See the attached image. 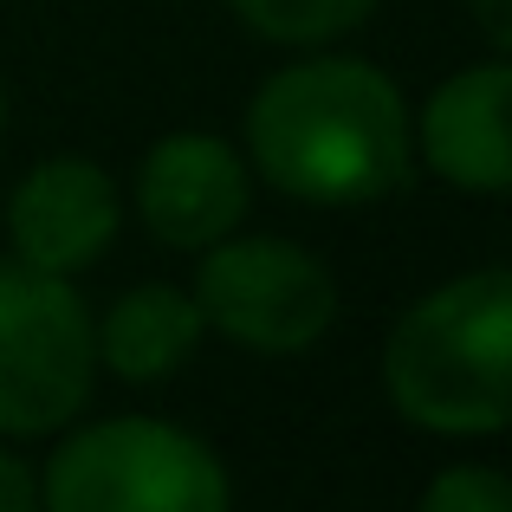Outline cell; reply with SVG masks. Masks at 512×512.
<instances>
[{"mask_svg": "<svg viewBox=\"0 0 512 512\" xmlns=\"http://www.w3.org/2000/svg\"><path fill=\"white\" fill-rule=\"evenodd\" d=\"M247 143L266 182L318 208L383 201L409 175L402 91L363 59H305L266 78L247 111Z\"/></svg>", "mask_w": 512, "mask_h": 512, "instance_id": "6da1fadb", "label": "cell"}, {"mask_svg": "<svg viewBox=\"0 0 512 512\" xmlns=\"http://www.w3.org/2000/svg\"><path fill=\"white\" fill-rule=\"evenodd\" d=\"M506 370H512V279L500 266L428 292L396 325L383 357L396 409L435 435L506 428L512 415Z\"/></svg>", "mask_w": 512, "mask_h": 512, "instance_id": "7a4b0ae2", "label": "cell"}, {"mask_svg": "<svg viewBox=\"0 0 512 512\" xmlns=\"http://www.w3.org/2000/svg\"><path fill=\"white\" fill-rule=\"evenodd\" d=\"M46 512H227V474L169 422H98L46 474Z\"/></svg>", "mask_w": 512, "mask_h": 512, "instance_id": "3957f363", "label": "cell"}, {"mask_svg": "<svg viewBox=\"0 0 512 512\" xmlns=\"http://www.w3.org/2000/svg\"><path fill=\"white\" fill-rule=\"evenodd\" d=\"M91 363L98 331L65 273L0 266V435H46L78 415Z\"/></svg>", "mask_w": 512, "mask_h": 512, "instance_id": "277c9868", "label": "cell"}, {"mask_svg": "<svg viewBox=\"0 0 512 512\" xmlns=\"http://www.w3.org/2000/svg\"><path fill=\"white\" fill-rule=\"evenodd\" d=\"M195 312L234 344L286 357L331 331L338 286L292 240H214L195 279Z\"/></svg>", "mask_w": 512, "mask_h": 512, "instance_id": "5b68a950", "label": "cell"}, {"mask_svg": "<svg viewBox=\"0 0 512 512\" xmlns=\"http://www.w3.org/2000/svg\"><path fill=\"white\" fill-rule=\"evenodd\" d=\"M137 208L163 247H214L247 214V163L221 137H163L137 175Z\"/></svg>", "mask_w": 512, "mask_h": 512, "instance_id": "8992f818", "label": "cell"}, {"mask_svg": "<svg viewBox=\"0 0 512 512\" xmlns=\"http://www.w3.org/2000/svg\"><path fill=\"white\" fill-rule=\"evenodd\" d=\"M13 247H20L26 266L39 273H72V266H91L117 234V188L98 163H78V156H59V163H39L13 188Z\"/></svg>", "mask_w": 512, "mask_h": 512, "instance_id": "52a82bcc", "label": "cell"}, {"mask_svg": "<svg viewBox=\"0 0 512 512\" xmlns=\"http://www.w3.org/2000/svg\"><path fill=\"white\" fill-rule=\"evenodd\" d=\"M506 65H474V72L448 78L422 111V150L448 182L474 188V195H500L512 175L506 150Z\"/></svg>", "mask_w": 512, "mask_h": 512, "instance_id": "ba28073f", "label": "cell"}, {"mask_svg": "<svg viewBox=\"0 0 512 512\" xmlns=\"http://www.w3.org/2000/svg\"><path fill=\"white\" fill-rule=\"evenodd\" d=\"M195 338H201V312H195L188 292L137 286L111 305V318H104V331H98V350L117 376L150 383V376H169L175 363L195 350Z\"/></svg>", "mask_w": 512, "mask_h": 512, "instance_id": "9c48e42d", "label": "cell"}, {"mask_svg": "<svg viewBox=\"0 0 512 512\" xmlns=\"http://www.w3.org/2000/svg\"><path fill=\"white\" fill-rule=\"evenodd\" d=\"M376 0H234V13L253 33L279 39V46H312V39H338L370 13Z\"/></svg>", "mask_w": 512, "mask_h": 512, "instance_id": "30bf717a", "label": "cell"}, {"mask_svg": "<svg viewBox=\"0 0 512 512\" xmlns=\"http://www.w3.org/2000/svg\"><path fill=\"white\" fill-rule=\"evenodd\" d=\"M422 512H512V493L493 467H448V474L428 487Z\"/></svg>", "mask_w": 512, "mask_h": 512, "instance_id": "8fae6325", "label": "cell"}, {"mask_svg": "<svg viewBox=\"0 0 512 512\" xmlns=\"http://www.w3.org/2000/svg\"><path fill=\"white\" fill-rule=\"evenodd\" d=\"M0 512H39V487L13 454H0Z\"/></svg>", "mask_w": 512, "mask_h": 512, "instance_id": "7c38bea8", "label": "cell"}, {"mask_svg": "<svg viewBox=\"0 0 512 512\" xmlns=\"http://www.w3.org/2000/svg\"><path fill=\"white\" fill-rule=\"evenodd\" d=\"M467 7H474V20L487 26L493 46H512V0H467Z\"/></svg>", "mask_w": 512, "mask_h": 512, "instance_id": "4fadbf2b", "label": "cell"}]
</instances>
